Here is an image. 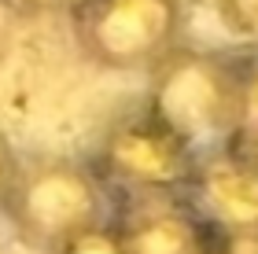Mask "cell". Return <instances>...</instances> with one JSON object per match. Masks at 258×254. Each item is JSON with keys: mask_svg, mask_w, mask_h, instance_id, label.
<instances>
[{"mask_svg": "<svg viewBox=\"0 0 258 254\" xmlns=\"http://www.w3.org/2000/svg\"><path fill=\"white\" fill-rule=\"evenodd\" d=\"M140 107L196 158L225 151L236 122V48H173L148 70Z\"/></svg>", "mask_w": 258, "mask_h": 254, "instance_id": "1", "label": "cell"}, {"mask_svg": "<svg viewBox=\"0 0 258 254\" xmlns=\"http://www.w3.org/2000/svg\"><path fill=\"white\" fill-rule=\"evenodd\" d=\"M111 192L96 170L70 155H19L0 214L26 247L52 254L70 236L111 221Z\"/></svg>", "mask_w": 258, "mask_h": 254, "instance_id": "2", "label": "cell"}, {"mask_svg": "<svg viewBox=\"0 0 258 254\" xmlns=\"http://www.w3.org/2000/svg\"><path fill=\"white\" fill-rule=\"evenodd\" d=\"M74 41L111 74H148L184 44V0H78Z\"/></svg>", "mask_w": 258, "mask_h": 254, "instance_id": "3", "label": "cell"}, {"mask_svg": "<svg viewBox=\"0 0 258 254\" xmlns=\"http://www.w3.org/2000/svg\"><path fill=\"white\" fill-rule=\"evenodd\" d=\"M199 158L173 133L151 118L144 107L118 114L96 147L92 170L111 192L118 195H184Z\"/></svg>", "mask_w": 258, "mask_h": 254, "instance_id": "4", "label": "cell"}, {"mask_svg": "<svg viewBox=\"0 0 258 254\" xmlns=\"http://www.w3.org/2000/svg\"><path fill=\"white\" fill-rule=\"evenodd\" d=\"M181 199L210 236L258 232V158L232 147L199 158Z\"/></svg>", "mask_w": 258, "mask_h": 254, "instance_id": "5", "label": "cell"}, {"mask_svg": "<svg viewBox=\"0 0 258 254\" xmlns=\"http://www.w3.org/2000/svg\"><path fill=\"white\" fill-rule=\"evenodd\" d=\"M111 225L125 254H207L210 232L181 195H118Z\"/></svg>", "mask_w": 258, "mask_h": 254, "instance_id": "6", "label": "cell"}, {"mask_svg": "<svg viewBox=\"0 0 258 254\" xmlns=\"http://www.w3.org/2000/svg\"><path fill=\"white\" fill-rule=\"evenodd\" d=\"M229 147L258 158V44L236 48V122Z\"/></svg>", "mask_w": 258, "mask_h": 254, "instance_id": "7", "label": "cell"}, {"mask_svg": "<svg viewBox=\"0 0 258 254\" xmlns=\"http://www.w3.org/2000/svg\"><path fill=\"white\" fill-rule=\"evenodd\" d=\"M218 11V22L236 41L258 44V0H210Z\"/></svg>", "mask_w": 258, "mask_h": 254, "instance_id": "8", "label": "cell"}, {"mask_svg": "<svg viewBox=\"0 0 258 254\" xmlns=\"http://www.w3.org/2000/svg\"><path fill=\"white\" fill-rule=\"evenodd\" d=\"M52 254H125V250L118 243V236H114V225L103 221L96 228H85V232L70 236L67 243H59Z\"/></svg>", "mask_w": 258, "mask_h": 254, "instance_id": "9", "label": "cell"}, {"mask_svg": "<svg viewBox=\"0 0 258 254\" xmlns=\"http://www.w3.org/2000/svg\"><path fill=\"white\" fill-rule=\"evenodd\" d=\"M207 254H258V232H247V236H210Z\"/></svg>", "mask_w": 258, "mask_h": 254, "instance_id": "10", "label": "cell"}, {"mask_svg": "<svg viewBox=\"0 0 258 254\" xmlns=\"http://www.w3.org/2000/svg\"><path fill=\"white\" fill-rule=\"evenodd\" d=\"M8 4L26 11V15H70L78 0H8Z\"/></svg>", "mask_w": 258, "mask_h": 254, "instance_id": "11", "label": "cell"}, {"mask_svg": "<svg viewBox=\"0 0 258 254\" xmlns=\"http://www.w3.org/2000/svg\"><path fill=\"white\" fill-rule=\"evenodd\" d=\"M15 166H19V151L11 147L8 133L0 129V203H4V195H8V184H11V177H15Z\"/></svg>", "mask_w": 258, "mask_h": 254, "instance_id": "12", "label": "cell"}]
</instances>
